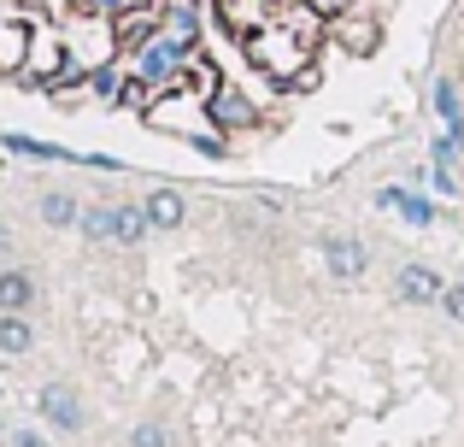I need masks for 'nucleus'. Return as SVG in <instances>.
I'll use <instances>...</instances> for the list:
<instances>
[{
  "mask_svg": "<svg viewBox=\"0 0 464 447\" xmlns=\"http://www.w3.org/2000/svg\"><path fill=\"white\" fill-rule=\"evenodd\" d=\"M312 47L317 42H306V35L295 30V24H283L271 12V18L259 24V30H247V59L265 71V77H306V65H312Z\"/></svg>",
  "mask_w": 464,
  "mask_h": 447,
  "instance_id": "f257e3e1",
  "label": "nucleus"
},
{
  "mask_svg": "<svg viewBox=\"0 0 464 447\" xmlns=\"http://www.w3.org/2000/svg\"><path fill=\"white\" fill-rule=\"evenodd\" d=\"M35 406H42L47 430H59V436H77V430L89 424V406H82V394L71 389V383H47V389L35 394Z\"/></svg>",
  "mask_w": 464,
  "mask_h": 447,
  "instance_id": "f03ea898",
  "label": "nucleus"
},
{
  "mask_svg": "<svg viewBox=\"0 0 464 447\" xmlns=\"http://www.w3.org/2000/svg\"><path fill=\"white\" fill-rule=\"evenodd\" d=\"M441 295H447V277L435 265L406 259L394 271V300H406V306H441Z\"/></svg>",
  "mask_w": 464,
  "mask_h": 447,
  "instance_id": "7ed1b4c3",
  "label": "nucleus"
},
{
  "mask_svg": "<svg viewBox=\"0 0 464 447\" xmlns=\"http://www.w3.org/2000/svg\"><path fill=\"white\" fill-rule=\"evenodd\" d=\"M324 265L335 283H359L364 271H371V248H364L359 236H329L324 241Z\"/></svg>",
  "mask_w": 464,
  "mask_h": 447,
  "instance_id": "20e7f679",
  "label": "nucleus"
},
{
  "mask_svg": "<svg viewBox=\"0 0 464 447\" xmlns=\"http://www.w3.org/2000/svg\"><path fill=\"white\" fill-rule=\"evenodd\" d=\"M206 118H212L218 130H247L259 112H253V101H247V94H236V89H224V83H218V89H212V101H206Z\"/></svg>",
  "mask_w": 464,
  "mask_h": 447,
  "instance_id": "39448f33",
  "label": "nucleus"
},
{
  "mask_svg": "<svg viewBox=\"0 0 464 447\" xmlns=\"http://www.w3.org/2000/svg\"><path fill=\"white\" fill-rule=\"evenodd\" d=\"M153 236V219L141 200H118V219H112V241L118 248H141V241Z\"/></svg>",
  "mask_w": 464,
  "mask_h": 447,
  "instance_id": "423d86ee",
  "label": "nucleus"
},
{
  "mask_svg": "<svg viewBox=\"0 0 464 447\" xmlns=\"http://www.w3.org/2000/svg\"><path fill=\"white\" fill-rule=\"evenodd\" d=\"M30 347H35L30 312H0V354H6V359H24Z\"/></svg>",
  "mask_w": 464,
  "mask_h": 447,
  "instance_id": "0eeeda50",
  "label": "nucleus"
},
{
  "mask_svg": "<svg viewBox=\"0 0 464 447\" xmlns=\"http://www.w3.org/2000/svg\"><path fill=\"white\" fill-rule=\"evenodd\" d=\"M141 207H148L153 229H182V224H188V200H182L177 189H153V195L141 200Z\"/></svg>",
  "mask_w": 464,
  "mask_h": 447,
  "instance_id": "6e6552de",
  "label": "nucleus"
},
{
  "mask_svg": "<svg viewBox=\"0 0 464 447\" xmlns=\"http://www.w3.org/2000/svg\"><path fill=\"white\" fill-rule=\"evenodd\" d=\"M435 112H441V124H447V136L464 148V94H459V83L453 77H441L435 83Z\"/></svg>",
  "mask_w": 464,
  "mask_h": 447,
  "instance_id": "1a4fd4ad",
  "label": "nucleus"
},
{
  "mask_svg": "<svg viewBox=\"0 0 464 447\" xmlns=\"http://www.w3.org/2000/svg\"><path fill=\"white\" fill-rule=\"evenodd\" d=\"M35 306V277L30 271H0V312H30Z\"/></svg>",
  "mask_w": 464,
  "mask_h": 447,
  "instance_id": "9d476101",
  "label": "nucleus"
},
{
  "mask_svg": "<svg viewBox=\"0 0 464 447\" xmlns=\"http://www.w3.org/2000/svg\"><path fill=\"white\" fill-rule=\"evenodd\" d=\"M35 212H42V224H47V229H77V219H82L77 195H65V189H47Z\"/></svg>",
  "mask_w": 464,
  "mask_h": 447,
  "instance_id": "9b49d317",
  "label": "nucleus"
},
{
  "mask_svg": "<svg viewBox=\"0 0 464 447\" xmlns=\"http://www.w3.org/2000/svg\"><path fill=\"white\" fill-rule=\"evenodd\" d=\"M30 59V24H0V71H18Z\"/></svg>",
  "mask_w": 464,
  "mask_h": 447,
  "instance_id": "f8f14e48",
  "label": "nucleus"
},
{
  "mask_svg": "<svg viewBox=\"0 0 464 447\" xmlns=\"http://www.w3.org/2000/svg\"><path fill=\"white\" fill-rule=\"evenodd\" d=\"M112 219H118V207H82V219H77V236L82 241H112Z\"/></svg>",
  "mask_w": 464,
  "mask_h": 447,
  "instance_id": "ddd939ff",
  "label": "nucleus"
},
{
  "mask_svg": "<svg viewBox=\"0 0 464 447\" xmlns=\"http://www.w3.org/2000/svg\"><path fill=\"white\" fill-rule=\"evenodd\" d=\"M376 200H382V207H400V212H406V224H435V207H430L423 195H400V189H382Z\"/></svg>",
  "mask_w": 464,
  "mask_h": 447,
  "instance_id": "4468645a",
  "label": "nucleus"
},
{
  "mask_svg": "<svg viewBox=\"0 0 464 447\" xmlns=\"http://www.w3.org/2000/svg\"><path fill=\"white\" fill-rule=\"evenodd\" d=\"M0 148L24 153V160H71L65 148H47V141H35V136H0Z\"/></svg>",
  "mask_w": 464,
  "mask_h": 447,
  "instance_id": "2eb2a0df",
  "label": "nucleus"
},
{
  "mask_svg": "<svg viewBox=\"0 0 464 447\" xmlns=\"http://www.w3.org/2000/svg\"><path fill=\"white\" fill-rule=\"evenodd\" d=\"M130 447H170V430L148 418V424H136V430H130Z\"/></svg>",
  "mask_w": 464,
  "mask_h": 447,
  "instance_id": "dca6fc26",
  "label": "nucleus"
},
{
  "mask_svg": "<svg viewBox=\"0 0 464 447\" xmlns=\"http://www.w3.org/2000/svg\"><path fill=\"white\" fill-rule=\"evenodd\" d=\"M459 141L453 136H435V148H430V160H435V171H453V165H459Z\"/></svg>",
  "mask_w": 464,
  "mask_h": 447,
  "instance_id": "f3484780",
  "label": "nucleus"
},
{
  "mask_svg": "<svg viewBox=\"0 0 464 447\" xmlns=\"http://www.w3.org/2000/svg\"><path fill=\"white\" fill-rule=\"evenodd\" d=\"M441 312L453 324H464V283H447V295H441Z\"/></svg>",
  "mask_w": 464,
  "mask_h": 447,
  "instance_id": "a211bd4d",
  "label": "nucleus"
},
{
  "mask_svg": "<svg viewBox=\"0 0 464 447\" xmlns=\"http://www.w3.org/2000/svg\"><path fill=\"white\" fill-rule=\"evenodd\" d=\"M341 35L353 42V53H371V42H376V35L364 30V24H341Z\"/></svg>",
  "mask_w": 464,
  "mask_h": 447,
  "instance_id": "6ab92c4d",
  "label": "nucleus"
},
{
  "mask_svg": "<svg viewBox=\"0 0 464 447\" xmlns=\"http://www.w3.org/2000/svg\"><path fill=\"white\" fill-rule=\"evenodd\" d=\"M6 447H47V436H42V430H12Z\"/></svg>",
  "mask_w": 464,
  "mask_h": 447,
  "instance_id": "aec40b11",
  "label": "nucleus"
},
{
  "mask_svg": "<svg viewBox=\"0 0 464 447\" xmlns=\"http://www.w3.org/2000/svg\"><path fill=\"white\" fill-rule=\"evenodd\" d=\"M6 248H12V229H6V224H0V253H6Z\"/></svg>",
  "mask_w": 464,
  "mask_h": 447,
  "instance_id": "412c9836",
  "label": "nucleus"
},
{
  "mask_svg": "<svg viewBox=\"0 0 464 447\" xmlns=\"http://www.w3.org/2000/svg\"><path fill=\"white\" fill-rule=\"evenodd\" d=\"M71 6H94V0H71Z\"/></svg>",
  "mask_w": 464,
  "mask_h": 447,
  "instance_id": "4be33fe9",
  "label": "nucleus"
}]
</instances>
